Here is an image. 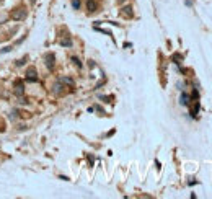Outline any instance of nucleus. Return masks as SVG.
<instances>
[{
  "instance_id": "1",
  "label": "nucleus",
  "mask_w": 212,
  "mask_h": 199,
  "mask_svg": "<svg viewBox=\"0 0 212 199\" xmlns=\"http://www.w3.org/2000/svg\"><path fill=\"white\" fill-rule=\"evenodd\" d=\"M10 16H12V20H15V21H23L26 18V10L23 7L21 8H15V10H12Z\"/></svg>"
},
{
  "instance_id": "2",
  "label": "nucleus",
  "mask_w": 212,
  "mask_h": 199,
  "mask_svg": "<svg viewBox=\"0 0 212 199\" xmlns=\"http://www.w3.org/2000/svg\"><path fill=\"white\" fill-rule=\"evenodd\" d=\"M44 64H46V67H48L49 70H52L54 69V64H56V56L52 52H48L44 56Z\"/></svg>"
},
{
  "instance_id": "3",
  "label": "nucleus",
  "mask_w": 212,
  "mask_h": 199,
  "mask_svg": "<svg viewBox=\"0 0 212 199\" xmlns=\"http://www.w3.org/2000/svg\"><path fill=\"white\" fill-rule=\"evenodd\" d=\"M26 80L28 82H38V72H36V69H28L26 70Z\"/></svg>"
},
{
  "instance_id": "4",
  "label": "nucleus",
  "mask_w": 212,
  "mask_h": 199,
  "mask_svg": "<svg viewBox=\"0 0 212 199\" xmlns=\"http://www.w3.org/2000/svg\"><path fill=\"white\" fill-rule=\"evenodd\" d=\"M52 92H54L56 95H62V92H64V83H62V82H56V83L52 85Z\"/></svg>"
},
{
  "instance_id": "5",
  "label": "nucleus",
  "mask_w": 212,
  "mask_h": 199,
  "mask_svg": "<svg viewBox=\"0 0 212 199\" xmlns=\"http://www.w3.org/2000/svg\"><path fill=\"white\" fill-rule=\"evenodd\" d=\"M23 93H25V85H23L21 82H16L15 83V95L16 96H21Z\"/></svg>"
},
{
  "instance_id": "6",
  "label": "nucleus",
  "mask_w": 212,
  "mask_h": 199,
  "mask_svg": "<svg viewBox=\"0 0 212 199\" xmlns=\"http://www.w3.org/2000/svg\"><path fill=\"white\" fill-rule=\"evenodd\" d=\"M87 10L90 12V13L96 12L98 10V3L95 2V0H88V2H87Z\"/></svg>"
},
{
  "instance_id": "7",
  "label": "nucleus",
  "mask_w": 212,
  "mask_h": 199,
  "mask_svg": "<svg viewBox=\"0 0 212 199\" xmlns=\"http://www.w3.org/2000/svg\"><path fill=\"white\" fill-rule=\"evenodd\" d=\"M122 16H126V18L132 16V7H124L122 8Z\"/></svg>"
},
{
  "instance_id": "8",
  "label": "nucleus",
  "mask_w": 212,
  "mask_h": 199,
  "mask_svg": "<svg viewBox=\"0 0 212 199\" xmlns=\"http://www.w3.org/2000/svg\"><path fill=\"white\" fill-rule=\"evenodd\" d=\"M60 46H64V47H72V39H70V38H64V39H60Z\"/></svg>"
},
{
  "instance_id": "9",
  "label": "nucleus",
  "mask_w": 212,
  "mask_h": 199,
  "mask_svg": "<svg viewBox=\"0 0 212 199\" xmlns=\"http://www.w3.org/2000/svg\"><path fill=\"white\" fill-rule=\"evenodd\" d=\"M59 82H62V83H67V85H74V78H70V77H62L59 80Z\"/></svg>"
},
{
  "instance_id": "10",
  "label": "nucleus",
  "mask_w": 212,
  "mask_h": 199,
  "mask_svg": "<svg viewBox=\"0 0 212 199\" xmlns=\"http://www.w3.org/2000/svg\"><path fill=\"white\" fill-rule=\"evenodd\" d=\"M72 62L75 64V67H77V69H82V62H80L78 57H75V56H74V57H72Z\"/></svg>"
},
{
  "instance_id": "11",
  "label": "nucleus",
  "mask_w": 212,
  "mask_h": 199,
  "mask_svg": "<svg viewBox=\"0 0 212 199\" xmlns=\"http://www.w3.org/2000/svg\"><path fill=\"white\" fill-rule=\"evenodd\" d=\"M188 100H189V96H188L186 93H183V95H181V105H185V106H186L188 103H189V101H188Z\"/></svg>"
},
{
  "instance_id": "12",
  "label": "nucleus",
  "mask_w": 212,
  "mask_h": 199,
  "mask_svg": "<svg viewBox=\"0 0 212 199\" xmlns=\"http://www.w3.org/2000/svg\"><path fill=\"white\" fill-rule=\"evenodd\" d=\"M72 7L75 8V10H78L80 8V0H72Z\"/></svg>"
},
{
  "instance_id": "13",
  "label": "nucleus",
  "mask_w": 212,
  "mask_h": 199,
  "mask_svg": "<svg viewBox=\"0 0 212 199\" xmlns=\"http://www.w3.org/2000/svg\"><path fill=\"white\" fill-rule=\"evenodd\" d=\"M12 51V46H7V47H2L0 49V54H3V52H10Z\"/></svg>"
},
{
  "instance_id": "14",
  "label": "nucleus",
  "mask_w": 212,
  "mask_h": 199,
  "mask_svg": "<svg viewBox=\"0 0 212 199\" xmlns=\"http://www.w3.org/2000/svg\"><path fill=\"white\" fill-rule=\"evenodd\" d=\"M25 62H26V57H23L21 60H16V67H21V65H25Z\"/></svg>"
},
{
  "instance_id": "15",
  "label": "nucleus",
  "mask_w": 212,
  "mask_h": 199,
  "mask_svg": "<svg viewBox=\"0 0 212 199\" xmlns=\"http://www.w3.org/2000/svg\"><path fill=\"white\" fill-rule=\"evenodd\" d=\"M16 129H18V131H25V129H26V126H25V124H18Z\"/></svg>"
},
{
  "instance_id": "16",
  "label": "nucleus",
  "mask_w": 212,
  "mask_h": 199,
  "mask_svg": "<svg viewBox=\"0 0 212 199\" xmlns=\"http://www.w3.org/2000/svg\"><path fill=\"white\" fill-rule=\"evenodd\" d=\"M122 2H126V0H117V3H122Z\"/></svg>"
}]
</instances>
